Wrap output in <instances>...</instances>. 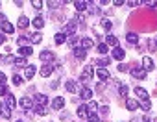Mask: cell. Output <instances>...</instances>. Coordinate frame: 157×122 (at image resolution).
<instances>
[{
  "instance_id": "obj_1",
  "label": "cell",
  "mask_w": 157,
  "mask_h": 122,
  "mask_svg": "<svg viewBox=\"0 0 157 122\" xmlns=\"http://www.w3.org/2000/svg\"><path fill=\"white\" fill-rule=\"evenodd\" d=\"M41 61H44V65H50L52 61H54V54L52 52H48V50H44V52H41Z\"/></svg>"
},
{
  "instance_id": "obj_2",
  "label": "cell",
  "mask_w": 157,
  "mask_h": 122,
  "mask_svg": "<svg viewBox=\"0 0 157 122\" xmlns=\"http://www.w3.org/2000/svg\"><path fill=\"white\" fill-rule=\"evenodd\" d=\"M92 74H94V70H92V67H85V69H83V72H81V81H89V80H91L92 78Z\"/></svg>"
},
{
  "instance_id": "obj_3",
  "label": "cell",
  "mask_w": 157,
  "mask_h": 122,
  "mask_svg": "<svg viewBox=\"0 0 157 122\" xmlns=\"http://www.w3.org/2000/svg\"><path fill=\"white\" fill-rule=\"evenodd\" d=\"M142 67H144V70L148 72V70H153V61H152V57H142Z\"/></svg>"
},
{
  "instance_id": "obj_4",
  "label": "cell",
  "mask_w": 157,
  "mask_h": 122,
  "mask_svg": "<svg viewBox=\"0 0 157 122\" xmlns=\"http://www.w3.org/2000/svg\"><path fill=\"white\" fill-rule=\"evenodd\" d=\"M65 105V98H61V96H56L52 100V107L54 109H61V107Z\"/></svg>"
},
{
  "instance_id": "obj_5",
  "label": "cell",
  "mask_w": 157,
  "mask_h": 122,
  "mask_svg": "<svg viewBox=\"0 0 157 122\" xmlns=\"http://www.w3.org/2000/svg\"><path fill=\"white\" fill-rule=\"evenodd\" d=\"M2 32H4V33H9V35H11V33L15 32V26H13L9 20H6V22H2Z\"/></svg>"
},
{
  "instance_id": "obj_6",
  "label": "cell",
  "mask_w": 157,
  "mask_h": 122,
  "mask_svg": "<svg viewBox=\"0 0 157 122\" xmlns=\"http://www.w3.org/2000/svg\"><path fill=\"white\" fill-rule=\"evenodd\" d=\"M113 57H115V59H118V61H122V59L126 57V52L117 46V48H113Z\"/></svg>"
},
{
  "instance_id": "obj_7",
  "label": "cell",
  "mask_w": 157,
  "mask_h": 122,
  "mask_svg": "<svg viewBox=\"0 0 157 122\" xmlns=\"http://www.w3.org/2000/svg\"><path fill=\"white\" fill-rule=\"evenodd\" d=\"M52 70H54L52 65H43V67H41V76H43V78H48L50 74H52Z\"/></svg>"
},
{
  "instance_id": "obj_8",
  "label": "cell",
  "mask_w": 157,
  "mask_h": 122,
  "mask_svg": "<svg viewBox=\"0 0 157 122\" xmlns=\"http://www.w3.org/2000/svg\"><path fill=\"white\" fill-rule=\"evenodd\" d=\"M126 107H128L129 111H137V109H139V102L133 100V98H129V100L126 102Z\"/></svg>"
},
{
  "instance_id": "obj_9",
  "label": "cell",
  "mask_w": 157,
  "mask_h": 122,
  "mask_svg": "<svg viewBox=\"0 0 157 122\" xmlns=\"http://www.w3.org/2000/svg\"><path fill=\"white\" fill-rule=\"evenodd\" d=\"M74 32H76V22H74V20H70V22L65 24L63 33H74Z\"/></svg>"
},
{
  "instance_id": "obj_10",
  "label": "cell",
  "mask_w": 157,
  "mask_h": 122,
  "mask_svg": "<svg viewBox=\"0 0 157 122\" xmlns=\"http://www.w3.org/2000/svg\"><path fill=\"white\" fill-rule=\"evenodd\" d=\"M19 54H20V57H28V56L33 54V50H32V46H20Z\"/></svg>"
},
{
  "instance_id": "obj_11",
  "label": "cell",
  "mask_w": 157,
  "mask_h": 122,
  "mask_svg": "<svg viewBox=\"0 0 157 122\" xmlns=\"http://www.w3.org/2000/svg\"><path fill=\"white\" fill-rule=\"evenodd\" d=\"M131 74L137 80H144L146 78V70H142V69H131Z\"/></svg>"
},
{
  "instance_id": "obj_12",
  "label": "cell",
  "mask_w": 157,
  "mask_h": 122,
  "mask_svg": "<svg viewBox=\"0 0 157 122\" xmlns=\"http://www.w3.org/2000/svg\"><path fill=\"white\" fill-rule=\"evenodd\" d=\"M74 56H76L78 59H85V56H87V50H83L81 46H76V48H74Z\"/></svg>"
},
{
  "instance_id": "obj_13",
  "label": "cell",
  "mask_w": 157,
  "mask_h": 122,
  "mask_svg": "<svg viewBox=\"0 0 157 122\" xmlns=\"http://www.w3.org/2000/svg\"><path fill=\"white\" fill-rule=\"evenodd\" d=\"M4 104L8 105L9 109H13V107H15V104H17V102H15V96H13V94H6V102H4Z\"/></svg>"
},
{
  "instance_id": "obj_14",
  "label": "cell",
  "mask_w": 157,
  "mask_h": 122,
  "mask_svg": "<svg viewBox=\"0 0 157 122\" xmlns=\"http://www.w3.org/2000/svg\"><path fill=\"white\" fill-rule=\"evenodd\" d=\"M105 44H107V46H115V48H117L118 39L115 37V35H107V37H105Z\"/></svg>"
},
{
  "instance_id": "obj_15",
  "label": "cell",
  "mask_w": 157,
  "mask_h": 122,
  "mask_svg": "<svg viewBox=\"0 0 157 122\" xmlns=\"http://www.w3.org/2000/svg\"><path fill=\"white\" fill-rule=\"evenodd\" d=\"M24 76H26V80H32L33 76H35V67L28 65V67H26V74H24Z\"/></svg>"
},
{
  "instance_id": "obj_16",
  "label": "cell",
  "mask_w": 157,
  "mask_h": 122,
  "mask_svg": "<svg viewBox=\"0 0 157 122\" xmlns=\"http://www.w3.org/2000/svg\"><path fill=\"white\" fill-rule=\"evenodd\" d=\"M135 94H137L139 98H142V100H148V93L142 89V87H135Z\"/></svg>"
},
{
  "instance_id": "obj_17",
  "label": "cell",
  "mask_w": 157,
  "mask_h": 122,
  "mask_svg": "<svg viewBox=\"0 0 157 122\" xmlns=\"http://www.w3.org/2000/svg\"><path fill=\"white\" fill-rule=\"evenodd\" d=\"M19 26H20V28H22V30H26V28H28V26H30V19L22 15V17L19 19Z\"/></svg>"
},
{
  "instance_id": "obj_18",
  "label": "cell",
  "mask_w": 157,
  "mask_h": 122,
  "mask_svg": "<svg viewBox=\"0 0 157 122\" xmlns=\"http://www.w3.org/2000/svg\"><path fill=\"white\" fill-rule=\"evenodd\" d=\"M80 44H81V48H83V50H87V48H91V46H92V41L89 37H83L80 41Z\"/></svg>"
},
{
  "instance_id": "obj_19",
  "label": "cell",
  "mask_w": 157,
  "mask_h": 122,
  "mask_svg": "<svg viewBox=\"0 0 157 122\" xmlns=\"http://www.w3.org/2000/svg\"><path fill=\"white\" fill-rule=\"evenodd\" d=\"M0 113H2V117H6V118H9V117H11V109H9V107L6 105V104L0 105Z\"/></svg>"
},
{
  "instance_id": "obj_20",
  "label": "cell",
  "mask_w": 157,
  "mask_h": 122,
  "mask_svg": "<svg viewBox=\"0 0 157 122\" xmlns=\"http://www.w3.org/2000/svg\"><path fill=\"white\" fill-rule=\"evenodd\" d=\"M80 96L83 98V100H89V98L92 96V93H91V89H87V87H83V89L80 91Z\"/></svg>"
},
{
  "instance_id": "obj_21",
  "label": "cell",
  "mask_w": 157,
  "mask_h": 122,
  "mask_svg": "<svg viewBox=\"0 0 157 122\" xmlns=\"http://www.w3.org/2000/svg\"><path fill=\"white\" fill-rule=\"evenodd\" d=\"M19 104H20L22 109H30V107H32V100H30V98H20Z\"/></svg>"
},
{
  "instance_id": "obj_22",
  "label": "cell",
  "mask_w": 157,
  "mask_h": 122,
  "mask_svg": "<svg viewBox=\"0 0 157 122\" xmlns=\"http://www.w3.org/2000/svg\"><path fill=\"white\" fill-rule=\"evenodd\" d=\"M74 6H76V9H78V11H85V9H87V6H89V2H81V0H76V2H74Z\"/></svg>"
},
{
  "instance_id": "obj_23",
  "label": "cell",
  "mask_w": 157,
  "mask_h": 122,
  "mask_svg": "<svg viewBox=\"0 0 157 122\" xmlns=\"http://www.w3.org/2000/svg\"><path fill=\"white\" fill-rule=\"evenodd\" d=\"M32 24L35 26L37 30H41V28L44 26V20H43V17H35V19H33V22H32Z\"/></svg>"
},
{
  "instance_id": "obj_24",
  "label": "cell",
  "mask_w": 157,
  "mask_h": 122,
  "mask_svg": "<svg viewBox=\"0 0 157 122\" xmlns=\"http://www.w3.org/2000/svg\"><path fill=\"white\" fill-rule=\"evenodd\" d=\"M139 107H141L142 111H150V109H152V104H150V100H142L141 104H139Z\"/></svg>"
},
{
  "instance_id": "obj_25",
  "label": "cell",
  "mask_w": 157,
  "mask_h": 122,
  "mask_svg": "<svg viewBox=\"0 0 157 122\" xmlns=\"http://www.w3.org/2000/svg\"><path fill=\"white\" fill-rule=\"evenodd\" d=\"M98 78H100L102 81H105V80H109V72H107L105 69H98Z\"/></svg>"
},
{
  "instance_id": "obj_26",
  "label": "cell",
  "mask_w": 157,
  "mask_h": 122,
  "mask_svg": "<svg viewBox=\"0 0 157 122\" xmlns=\"http://www.w3.org/2000/svg\"><path fill=\"white\" fill-rule=\"evenodd\" d=\"M126 39H128V43H131V44H137V41H139L137 33H128V35H126Z\"/></svg>"
},
{
  "instance_id": "obj_27",
  "label": "cell",
  "mask_w": 157,
  "mask_h": 122,
  "mask_svg": "<svg viewBox=\"0 0 157 122\" xmlns=\"http://www.w3.org/2000/svg\"><path fill=\"white\" fill-rule=\"evenodd\" d=\"M54 39H56V44H63L65 41H67V35H65V33H57Z\"/></svg>"
},
{
  "instance_id": "obj_28",
  "label": "cell",
  "mask_w": 157,
  "mask_h": 122,
  "mask_svg": "<svg viewBox=\"0 0 157 122\" xmlns=\"http://www.w3.org/2000/svg\"><path fill=\"white\" fill-rule=\"evenodd\" d=\"M35 102H37V105H44L48 100H46L44 94H37V96H35Z\"/></svg>"
},
{
  "instance_id": "obj_29",
  "label": "cell",
  "mask_w": 157,
  "mask_h": 122,
  "mask_svg": "<svg viewBox=\"0 0 157 122\" xmlns=\"http://www.w3.org/2000/svg\"><path fill=\"white\" fill-rule=\"evenodd\" d=\"M78 115H80V117H87V115H91V113H89L87 105H80L78 107Z\"/></svg>"
},
{
  "instance_id": "obj_30",
  "label": "cell",
  "mask_w": 157,
  "mask_h": 122,
  "mask_svg": "<svg viewBox=\"0 0 157 122\" xmlns=\"http://www.w3.org/2000/svg\"><path fill=\"white\" fill-rule=\"evenodd\" d=\"M13 61H15L17 67H28V65H26V57H15Z\"/></svg>"
},
{
  "instance_id": "obj_31",
  "label": "cell",
  "mask_w": 157,
  "mask_h": 122,
  "mask_svg": "<svg viewBox=\"0 0 157 122\" xmlns=\"http://www.w3.org/2000/svg\"><path fill=\"white\" fill-rule=\"evenodd\" d=\"M30 41H32V43H41V41H43V35H41V33H33V35L30 37Z\"/></svg>"
},
{
  "instance_id": "obj_32",
  "label": "cell",
  "mask_w": 157,
  "mask_h": 122,
  "mask_svg": "<svg viewBox=\"0 0 157 122\" xmlns=\"http://www.w3.org/2000/svg\"><path fill=\"white\" fill-rule=\"evenodd\" d=\"M96 63H98V67H107L109 63H111V59H109V57H102V59L96 61Z\"/></svg>"
},
{
  "instance_id": "obj_33",
  "label": "cell",
  "mask_w": 157,
  "mask_h": 122,
  "mask_svg": "<svg viewBox=\"0 0 157 122\" xmlns=\"http://www.w3.org/2000/svg\"><path fill=\"white\" fill-rule=\"evenodd\" d=\"M67 91L69 93H76V83H74V81H67Z\"/></svg>"
},
{
  "instance_id": "obj_34",
  "label": "cell",
  "mask_w": 157,
  "mask_h": 122,
  "mask_svg": "<svg viewBox=\"0 0 157 122\" xmlns=\"http://www.w3.org/2000/svg\"><path fill=\"white\" fill-rule=\"evenodd\" d=\"M102 28H104V30H111V20H109V19H104V20H102Z\"/></svg>"
},
{
  "instance_id": "obj_35",
  "label": "cell",
  "mask_w": 157,
  "mask_h": 122,
  "mask_svg": "<svg viewBox=\"0 0 157 122\" xmlns=\"http://www.w3.org/2000/svg\"><path fill=\"white\" fill-rule=\"evenodd\" d=\"M107 50H109V48H107L105 43H100V44H98V52H100V54H107Z\"/></svg>"
},
{
  "instance_id": "obj_36",
  "label": "cell",
  "mask_w": 157,
  "mask_h": 122,
  "mask_svg": "<svg viewBox=\"0 0 157 122\" xmlns=\"http://www.w3.org/2000/svg\"><path fill=\"white\" fill-rule=\"evenodd\" d=\"M120 96H128V93H129V89H128V85H120Z\"/></svg>"
},
{
  "instance_id": "obj_37",
  "label": "cell",
  "mask_w": 157,
  "mask_h": 122,
  "mask_svg": "<svg viewBox=\"0 0 157 122\" xmlns=\"http://www.w3.org/2000/svg\"><path fill=\"white\" fill-rule=\"evenodd\" d=\"M87 109H89V111H92V115H94V111L98 109V104H96V102H91V104L87 105Z\"/></svg>"
},
{
  "instance_id": "obj_38",
  "label": "cell",
  "mask_w": 157,
  "mask_h": 122,
  "mask_svg": "<svg viewBox=\"0 0 157 122\" xmlns=\"http://www.w3.org/2000/svg\"><path fill=\"white\" fill-rule=\"evenodd\" d=\"M22 76H19V74H15V76H13V83H15V85H20V83H22Z\"/></svg>"
},
{
  "instance_id": "obj_39",
  "label": "cell",
  "mask_w": 157,
  "mask_h": 122,
  "mask_svg": "<svg viewBox=\"0 0 157 122\" xmlns=\"http://www.w3.org/2000/svg\"><path fill=\"white\" fill-rule=\"evenodd\" d=\"M32 6L35 9H41V8H43V2H41V0H32Z\"/></svg>"
},
{
  "instance_id": "obj_40",
  "label": "cell",
  "mask_w": 157,
  "mask_h": 122,
  "mask_svg": "<svg viewBox=\"0 0 157 122\" xmlns=\"http://www.w3.org/2000/svg\"><path fill=\"white\" fill-rule=\"evenodd\" d=\"M35 113H37V115H46V113H44V107H43V105H35Z\"/></svg>"
},
{
  "instance_id": "obj_41",
  "label": "cell",
  "mask_w": 157,
  "mask_h": 122,
  "mask_svg": "<svg viewBox=\"0 0 157 122\" xmlns=\"http://www.w3.org/2000/svg\"><path fill=\"white\" fill-rule=\"evenodd\" d=\"M89 122H100V117H98V115H92V113H91V117H89Z\"/></svg>"
},
{
  "instance_id": "obj_42",
  "label": "cell",
  "mask_w": 157,
  "mask_h": 122,
  "mask_svg": "<svg viewBox=\"0 0 157 122\" xmlns=\"http://www.w3.org/2000/svg\"><path fill=\"white\" fill-rule=\"evenodd\" d=\"M118 70H120V72H128L129 69H128V65H126V63H120V65H118Z\"/></svg>"
},
{
  "instance_id": "obj_43",
  "label": "cell",
  "mask_w": 157,
  "mask_h": 122,
  "mask_svg": "<svg viewBox=\"0 0 157 122\" xmlns=\"http://www.w3.org/2000/svg\"><path fill=\"white\" fill-rule=\"evenodd\" d=\"M4 83H6V74L0 72V85H4Z\"/></svg>"
},
{
  "instance_id": "obj_44",
  "label": "cell",
  "mask_w": 157,
  "mask_h": 122,
  "mask_svg": "<svg viewBox=\"0 0 157 122\" xmlns=\"http://www.w3.org/2000/svg\"><path fill=\"white\" fill-rule=\"evenodd\" d=\"M6 93H8V89H6V85H0V94H2V96H6Z\"/></svg>"
},
{
  "instance_id": "obj_45",
  "label": "cell",
  "mask_w": 157,
  "mask_h": 122,
  "mask_svg": "<svg viewBox=\"0 0 157 122\" xmlns=\"http://www.w3.org/2000/svg\"><path fill=\"white\" fill-rule=\"evenodd\" d=\"M26 43H28V39H24V37H20V39H19V44H20V46H24Z\"/></svg>"
},
{
  "instance_id": "obj_46",
  "label": "cell",
  "mask_w": 157,
  "mask_h": 122,
  "mask_svg": "<svg viewBox=\"0 0 157 122\" xmlns=\"http://www.w3.org/2000/svg\"><path fill=\"white\" fill-rule=\"evenodd\" d=\"M137 4H139V2H135V0H131V2H128V6H129V8H135Z\"/></svg>"
},
{
  "instance_id": "obj_47",
  "label": "cell",
  "mask_w": 157,
  "mask_h": 122,
  "mask_svg": "<svg viewBox=\"0 0 157 122\" xmlns=\"http://www.w3.org/2000/svg\"><path fill=\"white\" fill-rule=\"evenodd\" d=\"M0 22H6V17L2 15V13H0Z\"/></svg>"
},
{
  "instance_id": "obj_48",
  "label": "cell",
  "mask_w": 157,
  "mask_h": 122,
  "mask_svg": "<svg viewBox=\"0 0 157 122\" xmlns=\"http://www.w3.org/2000/svg\"><path fill=\"white\" fill-rule=\"evenodd\" d=\"M4 43V35H2V33H0V44H2Z\"/></svg>"
},
{
  "instance_id": "obj_49",
  "label": "cell",
  "mask_w": 157,
  "mask_h": 122,
  "mask_svg": "<svg viewBox=\"0 0 157 122\" xmlns=\"http://www.w3.org/2000/svg\"><path fill=\"white\" fill-rule=\"evenodd\" d=\"M155 46H157V39H155Z\"/></svg>"
},
{
  "instance_id": "obj_50",
  "label": "cell",
  "mask_w": 157,
  "mask_h": 122,
  "mask_svg": "<svg viewBox=\"0 0 157 122\" xmlns=\"http://www.w3.org/2000/svg\"><path fill=\"white\" fill-rule=\"evenodd\" d=\"M17 122H24V120H17Z\"/></svg>"
}]
</instances>
